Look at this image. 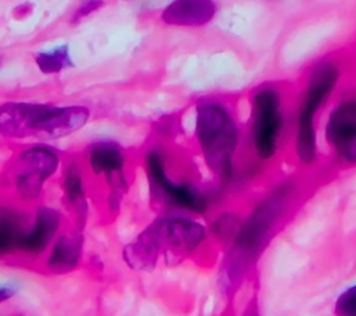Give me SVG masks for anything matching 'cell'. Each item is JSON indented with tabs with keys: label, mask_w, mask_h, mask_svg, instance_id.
<instances>
[{
	"label": "cell",
	"mask_w": 356,
	"mask_h": 316,
	"mask_svg": "<svg viewBox=\"0 0 356 316\" xmlns=\"http://www.w3.org/2000/svg\"><path fill=\"white\" fill-rule=\"evenodd\" d=\"M204 237V227L189 217H159L124 248V260L134 270L150 271L160 259L174 262L193 252Z\"/></svg>",
	"instance_id": "cell-1"
},
{
	"label": "cell",
	"mask_w": 356,
	"mask_h": 316,
	"mask_svg": "<svg viewBox=\"0 0 356 316\" xmlns=\"http://www.w3.org/2000/svg\"><path fill=\"white\" fill-rule=\"evenodd\" d=\"M85 106L7 102L0 104V136L53 141L79 131L89 120Z\"/></svg>",
	"instance_id": "cell-2"
},
{
	"label": "cell",
	"mask_w": 356,
	"mask_h": 316,
	"mask_svg": "<svg viewBox=\"0 0 356 316\" xmlns=\"http://www.w3.org/2000/svg\"><path fill=\"white\" fill-rule=\"evenodd\" d=\"M196 138L209 167L229 177L238 131L229 111L218 103H202L196 109Z\"/></svg>",
	"instance_id": "cell-3"
},
{
	"label": "cell",
	"mask_w": 356,
	"mask_h": 316,
	"mask_svg": "<svg viewBox=\"0 0 356 316\" xmlns=\"http://www.w3.org/2000/svg\"><path fill=\"white\" fill-rule=\"evenodd\" d=\"M337 79V68L327 63L318 65L310 77L307 92L299 110L296 131V152L299 159L305 163H310L316 157L314 117L318 107L324 103L335 86Z\"/></svg>",
	"instance_id": "cell-4"
},
{
	"label": "cell",
	"mask_w": 356,
	"mask_h": 316,
	"mask_svg": "<svg viewBox=\"0 0 356 316\" xmlns=\"http://www.w3.org/2000/svg\"><path fill=\"white\" fill-rule=\"evenodd\" d=\"M252 138L257 155L270 159L277 149L282 125L280 95L273 88L260 89L253 97Z\"/></svg>",
	"instance_id": "cell-5"
},
{
	"label": "cell",
	"mask_w": 356,
	"mask_h": 316,
	"mask_svg": "<svg viewBox=\"0 0 356 316\" xmlns=\"http://www.w3.org/2000/svg\"><path fill=\"white\" fill-rule=\"evenodd\" d=\"M60 159L54 149L39 145L19 153L15 164L14 182L18 193L25 199L39 196L43 182L58 168Z\"/></svg>",
	"instance_id": "cell-6"
},
{
	"label": "cell",
	"mask_w": 356,
	"mask_h": 316,
	"mask_svg": "<svg viewBox=\"0 0 356 316\" xmlns=\"http://www.w3.org/2000/svg\"><path fill=\"white\" fill-rule=\"evenodd\" d=\"M325 135L339 157L356 163V99L343 100L332 110Z\"/></svg>",
	"instance_id": "cell-7"
},
{
	"label": "cell",
	"mask_w": 356,
	"mask_h": 316,
	"mask_svg": "<svg viewBox=\"0 0 356 316\" xmlns=\"http://www.w3.org/2000/svg\"><path fill=\"white\" fill-rule=\"evenodd\" d=\"M161 161L163 160L156 153H150L147 157L149 175L152 178V185L156 188V191L164 198L165 202L175 207L197 213L203 212L206 209L204 198L189 187L177 185L175 182L170 181L164 173Z\"/></svg>",
	"instance_id": "cell-8"
},
{
	"label": "cell",
	"mask_w": 356,
	"mask_h": 316,
	"mask_svg": "<svg viewBox=\"0 0 356 316\" xmlns=\"http://www.w3.org/2000/svg\"><path fill=\"white\" fill-rule=\"evenodd\" d=\"M89 163L96 174H104L113 188L111 199L114 206L118 205L127 181L122 174L124 155L120 146L114 142H96L89 152Z\"/></svg>",
	"instance_id": "cell-9"
},
{
	"label": "cell",
	"mask_w": 356,
	"mask_h": 316,
	"mask_svg": "<svg viewBox=\"0 0 356 316\" xmlns=\"http://www.w3.org/2000/svg\"><path fill=\"white\" fill-rule=\"evenodd\" d=\"M214 13L213 0H174L164 8L161 19L174 26H200L207 24Z\"/></svg>",
	"instance_id": "cell-10"
},
{
	"label": "cell",
	"mask_w": 356,
	"mask_h": 316,
	"mask_svg": "<svg viewBox=\"0 0 356 316\" xmlns=\"http://www.w3.org/2000/svg\"><path fill=\"white\" fill-rule=\"evenodd\" d=\"M60 227V214L50 207H40L36 212L32 227L24 234L19 251L26 253H42L53 241Z\"/></svg>",
	"instance_id": "cell-11"
},
{
	"label": "cell",
	"mask_w": 356,
	"mask_h": 316,
	"mask_svg": "<svg viewBox=\"0 0 356 316\" xmlns=\"http://www.w3.org/2000/svg\"><path fill=\"white\" fill-rule=\"evenodd\" d=\"M82 237L76 232L60 235L51 246L47 267L53 273L64 274L76 267L82 255Z\"/></svg>",
	"instance_id": "cell-12"
},
{
	"label": "cell",
	"mask_w": 356,
	"mask_h": 316,
	"mask_svg": "<svg viewBox=\"0 0 356 316\" xmlns=\"http://www.w3.org/2000/svg\"><path fill=\"white\" fill-rule=\"evenodd\" d=\"M26 231H24L19 219L10 213H0V255H6L11 251L19 249L22 237Z\"/></svg>",
	"instance_id": "cell-13"
},
{
	"label": "cell",
	"mask_w": 356,
	"mask_h": 316,
	"mask_svg": "<svg viewBox=\"0 0 356 316\" xmlns=\"http://www.w3.org/2000/svg\"><path fill=\"white\" fill-rule=\"evenodd\" d=\"M35 63L43 74H57L74 65L68 45H60L49 52H39L35 54Z\"/></svg>",
	"instance_id": "cell-14"
},
{
	"label": "cell",
	"mask_w": 356,
	"mask_h": 316,
	"mask_svg": "<svg viewBox=\"0 0 356 316\" xmlns=\"http://www.w3.org/2000/svg\"><path fill=\"white\" fill-rule=\"evenodd\" d=\"M64 189H65L70 203L74 206L79 219L83 220L85 219L83 216L86 214L85 191H83V184H82L81 175L76 171H74V170L68 171L65 181H64Z\"/></svg>",
	"instance_id": "cell-15"
},
{
	"label": "cell",
	"mask_w": 356,
	"mask_h": 316,
	"mask_svg": "<svg viewBox=\"0 0 356 316\" xmlns=\"http://www.w3.org/2000/svg\"><path fill=\"white\" fill-rule=\"evenodd\" d=\"M337 316H356V285L346 290L335 303Z\"/></svg>",
	"instance_id": "cell-16"
},
{
	"label": "cell",
	"mask_w": 356,
	"mask_h": 316,
	"mask_svg": "<svg viewBox=\"0 0 356 316\" xmlns=\"http://www.w3.org/2000/svg\"><path fill=\"white\" fill-rule=\"evenodd\" d=\"M102 6H103V0H85L78 7V10H76V13L74 15V21H79V19L85 18L86 15H89L93 11H96Z\"/></svg>",
	"instance_id": "cell-17"
},
{
	"label": "cell",
	"mask_w": 356,
	"mask_h": 316,
	"mask_svg": "<svg viewBox=\"0 0 356 316\" xmlns=\"http://www.w3.org/2000/svg\"><path fill=\"white\" fill-rule=\"evenodd\" d=\"M14 295V291L8 287H0V303L10 299Z\"/></svg>",
	"instance_id": "cell-18"
}]
</instances>
